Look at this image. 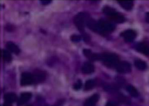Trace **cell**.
Returning a JSON list of instances; mask_svg holds the SVG:
<instances>
[{"label": "cell", "mask_w": 149, "mask_h": 106, "mask_svg": "<svg viewBox=\"0 0 149 106\" xmlns=\"http://www.w3.org/2000/svg\"><path fill=\"white\" fill-rule=\"evenodd\" d=\"M104 14L112 21L117 23H122L125 21L124 16L116 11L111 7L106 6L102 10Z\"/></svg>", "instance_id": "1"}, {"label": "cell", "mask_w": 149, "mask_h": 106, "mask_svg": "<svg viewBox=\"0 0 149 106\" xmlns=\"http://www.w3.org/2000/svg\"><path fill=\"white\" fill-rule=\"evenodd\" d=\"M97 32L106 34L113 31L115 29V25L111 22L102 19L97 22Z\"/></svg>", "instance_id": "2"}, {"label": "cell", "mask_w": 149, "mask_h": 106, "mask_svg": "<svg viewBox=\"0 0 149 106\" xmlns=\"http://www.w3.org/2000/svg\"><path fill=\"white\" fill-rule=\"evenodd\" d=\"M99 60H101L105 66L109 67H115L119 62L118 56L111 53L100 54Z\"/></svg>", "instance_id": "3"}, {"label": "cell", "mask_w": 149, "mask_h": 106, "mask_svg": "<svg viewBox=\"0 0 149 106\" xmlns=\"http://www.w3.org/2000/svg\"><path fill=\"white\" fill-rule=\"evenodd\" d=\"M89 17L87 14L81 12L77 14L74 17V23L78 29L81 32L84 31L85 25Z\"/></svg>", "instance_id": "4"}, {"label": "cell", "mask_w": 149, "mask_h": 106, "mask_svg": "<svg viewBox=\"0 0 149 106\" xmlns=\"http://www.w3.org/2000/svg\"><path fill=\"white\" fill-rule=\"evenodd\" d=\"M20 84L22 86H27L34 84L33 74L29 72L23 73L21 76Z\"/></svg>", "instance_id": "5"}, {"label": "cell", "mask_w": 149, "mask_h": 106, "mask_svg": "<svg viewBox=\"0 0 149 106\" xmlns=\"http://www.w3.org/2000/svg\"><path fill=\"white\" fill-rule=\"evenodd\" d=\"M115 68L117 72L121 73H129L131 70L130 64L126 61L119 62Z\"/></svg>", "instance_id": "6"}, {"label": "cell", "mask_w": 149, "mask_h": 106, "mask_svg": "<svg viewBox=\"0 0 149 106\" xmlns=\"http://www.w3.org/2000/svg\"><path fill=\"white\" fill-rule=\"evenodd\" d=\"M121 36L127 42H130L133 41L136 36L135 31L132 29H128L124 31L121 34Z\"/></svg>", "instance_id": "7"}, {"label": "cell", "mask_w": 149, "mask_h": 106, "mask_svg": "<svg viewBox=\"0 0 149 106\" xmlns=\"http://www.w3.org/2000/svg\"><path fill=\"white\" fill-rule=\"evenodd\" d=\"M135 49L138 52L145 55L149 56V45L144 42L137 44Z\"/></svg>", "instance_id": "8"}, {"label": "cell", "mask_w": 149, "mask_h": 106, "mask_svg": "<svg viewBox=\"0 0 149 106\" xmlns=\"http://www.w3.org/2000/svg\"><path fill=\"white\" fill-rule=\"evenodd\" d=\"M31 94L29 92H24L21 94L17 100V105L22 106L27 103L31 98Z\"/></svg>", "instance_id": "9"}, {"label": "cell", "mask_w": 149, "mask_h": 106, "mask_svg": "<svg viewBox=\"0 0 149 106\" xmlns=\"http://www.w3.org/2000/svg\"><path fill=\"white\" fill-rule=\"evenodd\" d=\"M33 74L34 79V84L42 82L45 79L46 75L43 71H37L33 73Z\"/></svg>", "instance_id": "10"}, {"label": "cell", "mask_w": 149, "mask_h": 106, "mask_svg": "<svg viewBox=\"0 0 149 106\" xmlns=\"http://www.w3.org/2000/svg\"><path fill=\"white\" fill-rule=\"evenodd\" d=\"M6 46L8 51L15 54H18L20 52V50L18 47L12 42H7L6 43Z\"/></svg>", "instance_id": "11"}, {"label": "cell", "mask_w": 149, "mask_h": 106, "mask_svg": "<svg viewBox=\"0 0 149 106\" xmlns=\"http://www.w3.org/2000/svg\"><path fill=\"white\" fill-rule=\"evenodd\" d=\"M83 53L85 56L91 61L99 60V54L93 53L90 50L84 49L83 50Z\"/></svg>", "instance_id": "12"}, {"label": "cell", "mask_w": 149, "mask_h": 106, "mask_svg": "<svg viewBox=\"0 0 149 106\" xmlns=\"http://www.w3.org/2000/svg\"><path fill=\"white\" fill-rule=\"evenodd\" d=\"M81 70L84 73L90 74L94 71V67L91 63L86 62L83 65L81 68Z\"/></svg>", "instance_id": "13"}, {"label": "cell", "mask_w": 149, "mask_h": 106, "mask_svg": "<svg viewBox=\"0 0 149 106\" xmlns=\"http://www.w3.org/2000/svg\"><path fill=\"white\" fill-rule=\"evenodd\" d=\"M118 2L121 6L125 10H131L133 6V3L131 0H118Z\"/></svg>", "instance_id": "14"}, {"label": "cell", "mask_w": 149, "mask_h": 106, "mask_svg": "<svg viewBox=\"0 0 149 106\" xmlns=\"http://www.w3.org/2000/svg\"><path fill=\"white\" fill-rule=\"evenodd\" d=\"M99 98V96L97 94L93 95L85 101L84 106H94L97 102Z\"/></svg>", "instance_id": "15"}, {"label": "cell", "mask_w": 149, "mask_h": 106, "mask_svg": "<svg viewBox=\"0 0 149 106\" xmlns=\"http://www.w3.org/2000/svg\"><path fill=\"white\" fill-rule=\"evenodd\" d=\"M5 102L12 104L17 100L16 94L13 92H9L5 94L4 96Z\"/></svg>", "instance_id": "16"}, {"label": "cell", "mask_w": 149, "mask_h": 106, "mask_svg": "<svg viewBox=\"0 0 149 106\" xmlns=\"http://www.w3.org/2000/svg\"><path fill=\"white\" fill-rule=\"evenodd\" d=\"M86 25L90 29L97 32V22L94 19L89 17L87 20Z\"/></svg>", "instance_id": "17"}, {"label": "cell", "mask_w": 149, "mask_h": 106, "mask_svg": "<svg viewBox=\"0 0 149 106\" xmlns=\"http://www.w3.org/2000/svg\"><path fill=\"white\" fill-rule=\"evenodd\" d=\"M134 64L136 68L140 70H145L147 67L146 63L144 61L140 59L135 60Z\"/></svg>", "instance_id": "18"}, {"label": "cell", "mask_w": 149, "mask_h": 106, "mask_svg": "<svg viewBox=\"0 0 149 106\" xmlns=\"http://www.w3.org/2000/svg\"><path fill=\"white\" fill-rule=\"evenodd\" d=\"M126 90L132 96L136 97L138 96L137 90L132 85H128L126 87Z\"/></svg>", "instance_id": "19"}, {"label": "cell", "mask_w": 149, "mask_h": 106, "mask_svg": "<svg viewBox=\"0 0 149 106\" xmlns=\"http://www.w3.org/2000/svg\"><path fill=\"white\" fill-rule=\"evenodd\" d=\"M2 55L4 60L6 62H9L12 59V56L9 52L8 50L3 49L2 50Z\"/></svg>", "instance_id": "20"}, {"label": "cell", "mask_w": 149, "mask_h": 106, "mask_svg": "<svg viewBox=\"0 0 149 106\" xmlns=\"http://www.w3.org/2000/svg\"><path fill=\"white\" fill-rule=\"evenodd\" d=\"M96 84L94 80L90 79L86 81L84 86V89L86 90H88L93 88Z\"/></svg>", "instance_id": "21"}, {"label": "cell", "mask_w": 149, "mask_h": 106, "mask_svg": "<svg viewBox=\"0 0 149 106\" xmlns=\"http://www.w3.org/2000/svg\"><path fill=\"white\" fill-rule=\"evenodd\" d=\"M81 37L79 35H73L71 36V40L74 42L79 41L81 39Z\"/></svg>", "instance_id": "22"}, {"label": "cell", "mask_w": 149, "mask_h": 106, "mask_svg": "<svg viewBox=\"0 0 149 106\" xmlns=\"http://www.w3.org/2000/svg\"><path fill=\"white\" fill-rule=\"evenodd\" d=\"M82 85V83L81 81L80 80H79L74 84L73 88L75 90H78L81 88Z\"/></svg>", "instance_id": "23"}, {"label": "cell", "mask_w": 149, "mask_h": 106, "mask_svg": "<svg viewBox=\"0 0 149 106\" xmlns=\"http://www.w3.org/2000/svg\"><path fill=\"white\" fill-rule=\"evenodd\" d=\"M13 27L12 26V25L10 24H7L5 27L6 29L8 31H10L13 30Z\"/></svg>", "instance_id": "24"}, {"label": "cell", "mask_w": 149, "mask_h": 106, "mask_svg": "<svg viewBox=\"0 0 149 106\" xmlns=\"http://www.w3.org/2000/svg\"><path fill=\"white\" fill-rule=\"evenodd\" d=\"M105 106H117L116 103L113 101H109L107 102Z\"/></svg>", "instance_id": "25"}, {"label": "cell", "mask_w": 149, "mask_h": 106, "mask_svg": "<svg viewBox=\"0 0 149 106\" xmlns=\"http://www.w3.org/2000/svg\"><path fill=\"white\" fill-rule=\"evenodd\" d=\"M40 2L43 5H46L50 3L51 2V1L41 0Z\"/></svg>", "instance_id": "26"}, {"label": "cell", "mask_w": 149, "mask_h": 106, "mask_svg": "<svg viewBox=\"0 0 149 106\" xmlns=\"http://www.w3.org/2000/svg\"><path fill=\"white\" fill-rule=\"evenodd\" d=\"M145 19L146 22L149 23V12L146 13L145 16Z\"/></svg>", "instance_id": "27"}, {"label": "cell", "mask_w": 149, "mask_h": 106, "mask_svg": "<svg viewBox=\"0 0 149 106\" xmlns=\"http://www.w3.org/2000/svg\"><path fill=\"white\" fill-rule=\"evenodd\" d=\"M11 104L5 102L3 104V106H12Z\"/></svg>", "instance_id": "28"}, {"label": "cell", "mask_w": 149, "mask_h": 106, "mask_svg": "<svg viewBox=\"0 0 149 106\" xmlns=\"http://www.w3.org/2000/svg\"><path fill=\"white\" fill-rule=\"evenodd\" d=\"M58 105H52V106H50V105H45V106H58Z\"/></svg>", "instance_id": "29"}, {"label": "cell", "mask_w": 149, "mask_h": 106, "mask_svg": "<svg viewBox=\"0 0 149 106\" xmlns=\"http://www.w3.org/2000/svg\"><path fill=\"white\" fill-rule=\"evenodd\" d=\"M32 106L30 105H27V106Z\"/></svg>", "instance_id": "30"}]
</instances>
